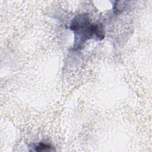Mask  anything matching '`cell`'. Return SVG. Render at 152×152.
<instances>
[{
	"instance_id": "obj_1",
	"label": "cell",
	"mask_w": 152,
	"mask_h": 152,
	"mask_svg": "<svg viewBox=\"0 0 152 152\" xmlns=\"http://www.w3.org/2000/svg\"><path fill=\"white\" fill-rule=\"evenodd\" d=\"M70 28L75 34L76 47H80L82 44L93 35H96L97 38L103 37L102 28L99 25L91 24L88 15L86 14L76 16L73 19Z\"/></svg>"
},
{
	"instance_id": "obj_2",
	"label": "cell",
	"mask_w": 152,
	"mask_h": 152,
	"mask_svg": "<svg viewBox=\"0 0 152 152\" xmlns=\"http://www.w3.org/2000/svg\"><path fill=\"white\" fill-rule=\"evenodd\" d=\"M51 146L49 144L41 142L40 143L36 148V151H48L51 148Z\"/></svg>"
}]
</instances>
